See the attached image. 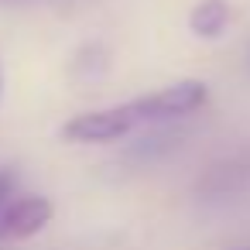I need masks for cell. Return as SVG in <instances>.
<instances>
[{
  "instance_id": "obj_8",
  "label": "cell",
  "mask_w": 250,
  "mask_h": 250,
  "mask_svg": "<svg viewBox=\"0 0 250 250\" xmlns=\"http://www.w3.org/2000/svg\"><path fill=\"white\" fill-rule=\"evenodd\" d=\"M0 93H4V76H0Z\"/></svg>"
},
{
  "instance_id": "obj_3",
  "label": "cell",
  "mask_w": 250,
  "mask_h": 250,
  "mask_svg": "<svg viewBox=\"0 0 250 250\" xmlns=\"http://www.w3.org/2000/svg\"><path fill=\"white\" fill-rule=\"evenodd\" d=\"M55 216L52 199L45 195H18L0 212V240H28L42 233Z\"/></svg>"
},
{
  "instance_id": "obj_7",
  "label": "cell",
  "mask_w": 250,
  "mask_h": 250,
  "mask_svg": "<svg viewBox=\"0 0 250 250\" xmlns=\"http://www.w3.org/2000/svg\"><path fill=\"white\" fill-rule=\"evenodd\" d=\"M0 4H28V0H0Z\"/></svg>"
},
{
  "instance_id": "obj_2",
  "label": "cell",
  "mask_w": 250,
  "mask_h": 250,
  "mask_svg": "<svg viewBox=\"0 0 250 250\" xmlns=\"http://www.w3.org/2000/svg\"><path fill=\"white\" fill-rule=\"evenodd\" d=\"M209 100V89L206 83L199 79H185V83H175L161 93H147V96H137V110L144 117V124H161V120H178V117H188L195 110H202Z\"/></svg>"
},
{
  "instance_id": "obj_1",
  "label": "cell",
  "mask_w": 250,
  "mask_h": 250,
  "mask_svg": "<svg viewBox=\"0 0 250 250\" xmlns=\"http://www.w3.org/2000/svg\"><path fill=\"white\" fill-rule=\"evenodd\" d=\"M137 117L130 110V103H117L106 110H89L79 113L72 120L62 124V137L72 144H106V141H120L130 130H137Z\"/></svg>"
},
{
  "instance_id": "obj_5",
  "label": "cell",
  "mask_w": 250,
  "mask_h": 250,
  "mask_svg": "<svg viewBox=\"0 0 250 250\" xmlns=\"http://www.w3.org/2000/svg\"><path fill=\"white\" fill-rule=\"evenodd\" d=\"M229 18H233V11H229L226 0H202L188 14V28L195 38H219L226 31Z\"/></svg>"
},
{
  "instance_id": "obj_6",
  "label": "cell",
  "mask_w": 250,
  "mask_h": 250,
  "mask_svg": "<svg viewBox=\"0 0 250 250\" xmlns=\"http://www.w3.org/2000/svg\"><path fill=\"white\" fill-rule=\"evenodd\" d=\"M11 195H14V171L11 168H0V212L7 209Z\"/></svg>"
},
{
  "instance_id": "obj_9",
  "label": "cell",
  "mask_w": 250,
  "mask_h": 250,
  "mask_svg": "<svg viewBox=\"0 0 250 250\" xmlns=\"http://www.w3.org/2000/svg\"><path fill=\"white\" fill-rule=\"evenodd\" d=\"M240 250H250V247H240Z\"/></svg>"
},
{
  "instance_id": "obj_4",
  "label": "cell",
  "mask_w": 250,
  "mask_h": 250,
  "mask_svg": "<svg viewBox=\"0 0 250 250\" xmlns=\"http://www.w3.org/2000/svg\"><path fill=\"white\" fill-rule=\"evenodd\" d=\"M250 185V147L216 161L202 178H199V192L202 195H229V192H240Z\"/></svg>"
}]
</instances>
